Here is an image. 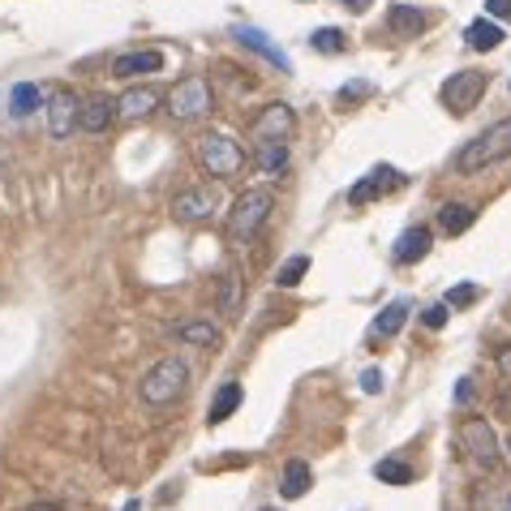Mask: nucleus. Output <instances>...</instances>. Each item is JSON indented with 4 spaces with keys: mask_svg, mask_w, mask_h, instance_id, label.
Segmentation results:
<instances>
[{
    "mask_svg": "<svg viewBox=\"0 0 511 511\" xmlns=\"http://www.w3.org/2000/svg\"><path fill=\"white\" fill-rule=\"evenodd\" d=\"M498 159H511V117L494 120L486 134H477L472 142H464L460 155H455V172H460V177H472V172L494 168Z\"/></svg>",
    "mask_w": 511,
    "mask_h": 511,
    "instance_id": "1",
    "label": "nucleus"
},
{
    "mask_svg": "<svg viewBox=\"0 0 511 511\" xmlns=\"http://www.w3.org/2000/svg\"><path fill=\"white\" fill-rule=\"evenodd\" d=\"M271 207H276L271 189H245L233 202V211H228V241L233 245H250L258 236V228L271 219Z\"/></svg>",
    "mask_w": 511,
    "mask_h": 511,
    "instance_id": "2",
    "label": "nucleus"
},
{
    "mask_svg": "<svg viewBox=\"0 0 511 511\" xmlns=\"http://www.w3.org/2000/svg\"><path fill=\"white\" fill-rule=\"evenodd\" d=\"M185 383H189V366H185L181 357H163V361H155L151 370L142 374L138 395L146 400V404L163 409V404H172V400L185 392Z\"/></svg>",
    "mask_w": 511,
    "mask_h": 511,
    "instance_id": "3",
    "label": "nucleus"
},
{
    "mask_svg": "<svg viewBox=\"0 0 511 511\" xmlns=\"http://www.w3.org/2000/svg\"><path fill=\"white\" fill-rule=\"evenodd\" d=\"M194 159H198V168H202L207 177L228 181V177L241 172L245 151H241L228 134H202V138H194Z\"/></svg>",
    "mask_w": 511,
    "mask_h": 511,
    "instance_id": "4",
    "label": "nucleus"
},
{
    "mask_svg": "<svg viewBox=\"0 0 511 511\" xmlns=\"http://www.w3.org/2000/svg\"><path fill=\"white\" fill-rule=\"evenodd\" d=\"M486 86H490V74L486 69H460L452 78L443 82V103H447V112L452 117H469L472 108H477V99L486 95Z\"/></svg>",
    "mask_w": 511,
    "mask_h": 511,
    "instance_id": "5",
    "label": "nucleus"
},
{
    "mask_svg": "<svg viewBox=\"0 0 511 511\" xmlns=\"http://www.w3.org/2000/svg\"><path fill=\"white\" fill-rule=\"evenodd\" d=\"M460 447L469 452V460L477 469H486V472L498 469V438L486 426V417H464L460 421Z\"/></svg>",
    "mask_w": 511,
    "mask_h": 511,
    "instance_id": "6",
    "label": "nucleus"
},
{
    "mask_svg": "<svg viewBox=\"0 0 511 511\" xmlns=\"http://www.w3.org/2000/svg\"><path fill=\"white\" fill-rule=\"evenodd\" d=\"M168 112L177 120H198L211 112V86L207 78H185L172 86V95H168Z\"/></svg>",
    "mask_w": 511,
    "mask_h": 511,
    "instance_id": "7",
    "label": "nucleus"
},
{
    "mask_svg": "<svg viewBox=\"0 0 511 511\" xmlns=\"http://www.w3.org/2000/svg\"><path fill=\"white\" fill-rule=\"evenodd\" d=\"M400 185H404V172L392 168V163H378V168H370V172H366V177L348 189V202H353V207H366V202L392 194V189H400Z\"/></svg>",
    "mask_w": 511,
    "mask_h": 511,
    "instance_id": "8",
    "label": "nucleus"
},
{
    "mask_svg": "<svg viewBox=\"0 0 511 511\" xmlns=\"http://www.w3.org/2000/svg\"><path fill=\"white\" fill-rule=\"evenodd\" d=\"M78 108H82L78 95L57 86V91L48 95V134H52V138H69L74 125H78Z\"/></svg>",
    "mask_w": 511,
    "mask_h": 511,
    "instance_id": "9",
    "label": "nucleus"
},
{
    "mask_svg": "<svg viewBox=\"0 0 511 511\" xmlns=\"http://www.w3.org/2000/svg\"><path fill=\"white\" fill-rule=\"evenodd\" d=\"M250 129H254L258 142H262V138L288 142V138H293V129H296V117H293V108H288V103H267V108L254 117Z\"/></svg>",
    "mask_w": 511,
    "mask_h": 511,
    "instance_id": "10",
    "label": "nucleus"
},
{
    "mask_svg": "<svg viewBox=\"0 0 511 511\" xmlns=\"http://www.w3.org/2000/svg\"><path fill=\"white\" fill-rule=\"evenodd\" d=\"M233 40L241 43V48H250V52H258L262 60H271L276 69H284V74H293V60H288V52L279 48V43H271V35H262L258 26H236Z\"/></svg>",
    "mask_w": 511,
    "mask_h": 511,
    "instance_id": "11",
    "label": "nucleus"
},
{
    "mask_svg": "<svg viewBox=\"0 0 511 511\" xmlns=\"http://www.w3.org/2000/svg\"><path fill=\"white\" fill-rule=\"evenodd\" d=\"M216 211V189L211 185H198V189H185V194L172 198V216L181 224H198V219H207Z\"/></svg>",
    "mask_w": 511,
    "mask_h": 511,
    "instance_id": "12",
    "label": "nucleus"
},
{
    "mask_svg": "<svg viewBox=\"0 0 511 511\" xmlns=\"http://www.w3.org/2000/svg\"><path fill=\"white\" fill-rule=\"evenodd\" d=\"M430 228L426 224H417V228H404V233L395 236V250H392V258L400 262V267H413V262H421V258L430 254Z\"/></svg>",
    "mask_w": 511,
    "mask_h": 511,
    "instance_id": "13",
    "label": "nucleus"
},
{
    "mask_svg": "<svg viewBox=\"0 0 511 511\" xmlns=\"http://www.w3.org/2000/svg\"><path fill=\"white\" fill-rule=\"evenodd\" d=\"M163 69V52L146 48V52H125V57L112 60V78L129 82V78H142V74H159Z\"/></svg>",
    "mask_w": 511,
    "mask_h": 511,
    "instance_id": "14",
    "label": "nucleus"
},
{
    "mask_svg": "<svg viewBox=\"0 0 511 511\" xmlns=\"http://www.w3.org/2000/svg\"><path fill=\"white\" fill-rule=\"evenodd\" d=\"M112 120H117V99H108V95L86 99V103L78 108V125L86 129V134H103Z\"/></svg>",
    "mask_w": 511,
    "mask_h": 511,
    "instance_id": "15",
    "label": "nucleus"
},
{
    "mask_svg": "<svg viewBox=\"0 0 511 511\" xmlns=\"http://www.w3.org/2000/svg\"><path fill=\"white\" fill-rule=\"evenodd\" d=\"M159 103V91L155 86H134V91H125V95L117 99V117L120 120H142L151 117Z\"/></svg>",
    "mask_w": 511,
    "mask_h": 511,
    "instance_id": "16",
    "label": "nucleus"
},
{
    "mask_svg": "<svg viewBox=\"0 0 511 511\" xmlns=\"http://www.w3.org/2000/svg\"><path fill=\"white\" fill-rule=\"evenodd\" d=\"M254 163L262 177H279L288 168V142H276V138H262L254 146Z\"/></svg>",
    "mask_w": 511,
    "mask_h": 511,
    "instance_id": "17",
    "label": "nucleus"
},
{
    "mask_svg": "<svg viewBox=\"0 0 511 511\" xmlns=\"http://www.w3.org/2000/svg\"><path fill=\"white\" fill-rule=\"evenodd\" d=\"M387 22H392V35H400V40H417V35L430 26V22H426V13H421L417 4H392Z\"/></svg>",
    "mask_w": 511,
    "mask_h": 511,
    "instance_id": "18",
    "label": "nucleus"
},
{
    "mask_svg": "<svg viewBox=\"0 0 511 511\" xmlns=\"http://www.w3.org/2000/svg\"><path fill=\"white\" fill-rule=\"evenodd\" d=\"M477 224V211H472L469 202H443L438 207V228L447 236H464Z\"/></svg>",
    "mask_w": 511,
    "mask_h": 511,
    "instance_id": "19",
    "label": "nucleus"
},
{
    "mask_svg": "<svg viewBox=\"0 0 511 511\" xmlns=\"http://www.w3.org/2000/svg\"><path fill=\"white\" fill-rule=\"evenodd\" d=\"M464 40H469L472 52H490V48H498L507 35H503V26H498L494 18H477L469 31H464Z\"/></svg>",
    "mask_w": 511,
    "mask_h": 511,
    "instance_id": "20",
    "label": "nucleus"
},
{
    "mask_svg": "<svg viewBox=\"0 0 511 511\" xmlns=\"http://www.w3.org/2000/svg\"><path fill=\"white\" fill-rule=\"evenodd\" d=\"M310 486H314V472H310V464H305V460H288V464H284V477H279V490H284V498H301Z\"/></svg>",
    "mask_w": 511,
    "mask_h": 511,
    "instance_id": "21",
    "label": "nucleus"
},
{
    "mask_svg": "<svg viewBox=\"0 0 511 511\" xmlns=\"http://www.w3.org/2000/svg\"><path fill=\"white\" fill-rule=\"evenodd\" d=\"M177 339L181 344H198V348H216L219 327L216 322H207V318H189V322H181L177 327Z\"/></svg>",
    "mask_w": 511,
    "mask_h": 511,
    "instance_id": "22",
    "label": "nucleus"
},
{
    "mask_svg": "<svg viewBox=\"0 0 511 511\" xmlns=\"http://www.w3.org/2000/svg\"><path fill=\"white\" fill-rule=\"evenodd\" d=\"M404 322H409V301H392V305H383V314L374 318V335L392 339V335L404 331Z\"/></svg>",
    "mask_w": 511,
    "mask_h": 511,
    "instance_id": "23",
    "label": "nucleus"
},
{
    "mask_svg": "<svg viewBox=\"0 0 511 511\" xmlns=\"http://www.w3.org/2000/svg\"><path fill=\"white\" fill-rule=\"evenodd\" d=\"M241 400H245V395H241V383H224V387L216 392V400H211V413H207V421H211V426L228 421V417L241 409Z\"/></svg>",
    "mask_w": 511,
    "mask_h": 511,
    "instance_id": "24",
    "label": "nucleus"
},
{
    "mask_svg": "<svg viewBox=\"0 0 511 511\" xmlns=\"http://www.w3.org/2000/svg\"><path fill=\"white\" fill-rule=\"evenodd\" d=\"M40 103H43V86H35V82H18L13 95H9V112L22 120V117H31Z\"/></svg>",
    "mask_w": 511,
    "mask_h": 511,
    "instance_id": "25",
    "label": "nucleus"
},
{
    "mask_svg": "<svg viewBox=\"0 0 511 511\" xmlns=\"http://www.w3.org/2000/svg\"><path fill=\"white\" fill-rule=\"evenodd\" d=\"M236 310H241V279L236 271H224L219 276V314L236 318Z\"/></svg>",
    "mask_w": 511,
    "mask_h": 511,
    "instance_id": "26",
    "label": "nucleus"
},
{
    "mask_svg": "<svg viewBox=\"0 0 511 511\" xmlns=\"http://www.w3.org/2000/svg\"><path fill=\"white\" fill-rule=\"evenodd\" d=\"M374 477H378L383 486H409V481H413V469H409L404 460H378V464H374Z\"/></svg>",
    "mask_w": 511,
    "mask_h": 511,
    "instance_id": "27",
    "label": "nucleus"
},
{
    "mask_svg": "<svg viewBox=\"0 0 511 511\" xmlns=\"http://www.w3.org/2000/svg\"><path fill=\"white\" fill-rule=\"evenodd\" d=\"M305 271H310V258H305V254H293V258H288V262H284V267L276 271V284H279V288H296V284L305 279Z\"/></svg>",
    "mask_w": 511,
    "mask_h": 511,
    "instance_id": "28",
    "label": "nucleus"
},
{
    "mask_svg": "<svg viewBox=\"0 0 511 511\" xmlns=\"http://www.w3.org/2000/svg\"><path fill=\"white\" fill-rule=\"evenodd\" d=\"M310 48H314V52H327V57H339V52H344V35H339L335 26H322V31L310 35Z\"/></svg>",
    "mask_w": 511,
    "mask_h": 511,
    "instance_id": "29",
    "label": "nucleus"
},
{
    "mask_svg": "<svg viewBox=\"0 0 511 511\" xmlns=\"http://www.w3.org/2000/svg\"><path fill=\"white\" fill-rule=\"evenodd\" d=\"M477 296H481V288H477V284H455V288H447L443 305H447V310H469Z\"/></svg>",
    "mask_w": 511,
    "mask_h": 511,
    "instance_id": "30",
    "label": "nucleus"
},
{
    "mask_svg": "<svg viewBox=\"0 0 511 511\" xmlns=\"http://www.w3.org/2000/svg\"><path fill=\"white\" fill-rule=\"evenodd\" d=\"M447 314H452V310L438 301V305H430V310H421V322H426L430 331H443V327H447Z\"/></svg>",
    "mask_w": 511,
    "mask_h": 511,
    "instance_id": "31",
    "label": "nucleus"
},
{
    "mask_svg": "<svg viewBox=\"0 0 511 511\" xmlns=\"http://www.w3.org/2000/svg\"><path fill=\"white\" fill-rule=\"evenodd\" d=\"M370 95V82H353V86H339V103H357V99Z\"/></svg>",
    "mask_w": 511,
    "mask_h": 511,
    "instance_id": "32",
    "label": "nucleus"
},
{
    "mask_svg": "<svg viewBox=\"0 0 511 511\" xmlns=\"http://www.w3.org/2000/svg\"><path fill=\"white\" fill-rule=\"evenodd\" d=\"M361 392H366V395L383 392V370H366V374H361Z\"/></svg>",
    "mask_w": 511,
    "mask_h": 511,
    "instance_id": "33",
    "label": "nucleus"
},
{
    "mask_svg": "<svg viewBox=\"0 0 511 511\" xmlns=\"http://www.w3.org/2000/svg\"><path fill=\"white\" fill-rule=\"evenodd\" d=\"M486 18H511V0H486Z\"/></svg>",
    "mask_w": 511,
    "mask_h": 511,
    "instance_id": "34",
    "label": "nucleus"
},
{
    "mask_svg": "<svg viewBox=\"0 0 511 511\" xmlns=\"http://www.w3.org/2000/svg\"><path fill=\"white\" fill-rule=\"evenodd\" d=\"M494 361H498V374L511 383V344H507V348H498V357H494Z\"/></svg>",
    "mask_w": 511,
    "mask_h": 511,
    "instance_id": "35",
    "label": "nucleus"
},
{
    "mask_svg": "<svg viewBox=\"0 0 511 511\" xmlns=\"http://www.w3.org/2000/svg\"><path fill=\"white\" fill-rule=\"evenodd\" d=\"M469 400H472V387H469V378H464V383L455 387V404H469Z\"/></svg>",
    "mask_w": 511,
    "mask_h": 511,
    "instance_id": "36",
    "label": "nucleus"
},
{
    "mask_svg": "<svg viewBox=\"0 0 511 511\" xmlns=\"http://www.w3.org/2000/svg\"><path fill=\"white\" fill-rule=\"evenodd\" d=\"M344 4H348V9H353V13H366V9H370L374 0H344Z\"/></svg>",
    "mask_w": 511,
    "mask_h": 511,
    "instance_id": "37",
    "label": "nucleus"
},
{
    "mask_svg": "<svg viewBox=\"0 0 511 511\" xmlns=\"http://www.w3.org/2000/svg\"><path fill=\"white\" fill-rule=\"evenodd\" d=\"M26 511H60V507H57V503H31Z\"/></svg>",
    "mask_w": 511,
    "mask_h": 511,
    "instance_id": "38",
    "label": "nucleus"
},
{
    "mask_svg": "<svg viewBox=\"0 0 511 511\" xmlns=\"http://www.w3.org/2000/svg\"><path fill=\"white\" fill-rule=\"evenodd\" d=\"M503 413L511 417V383H507V392H503Z\"/></svg>",
    "mask_w": 511,
    "mask_h": 511,
    "instance_id": "39",
    "label": "nucleus"
},
{
    "mask_svg": "<svg viewBox=\"0 0 511 511\" xmlns=\"http://www.w3.org/2000/svg\"><path fill=\"white\" fill-rule=\"evenodd\" d=\"M120 511H142V503H138V498H129V503H125Z\"/></svg>",
    "mask_w": 511,
    "mask_h": 511,
    "instance_id": "40",
    "label": "nucleus"
},
{
    "mask_svg": "<svg viewBox=\"0 0 511 511\" xmlns=\"http://www.w3.org/2000/svg\"><path fill=\"white\" fill-rule=\"evenodd\" d=\"M503 511H511V503H507V507H503Z\"/></svg>",
    "mask_w": 511,
    "mask_h": 511,
    "instance_id": "41",
    "label": "nucleus"
},
{
    "mask_svg": "<svg viewBox=\"0 0 511 511\" xmlns=\"http://www.w3.org/2000/svg\"><path fill=\"white\" fill-rule=\"evenodd\" d=\"M507 455H511V443H507Z\"/></svg>",
    "mask_w": 511,
    "mask_h": 511,
    "instance_id": "42",
    "label": "nucleus"
},
{
    "mask_svg": "<svg viewBox=\"0 0 511 511\" xmlns=\"http://www.w3.org/2000/svg\"><path fill=\"white\" fill-rule=\"evenodd\" d=\"M267 511H276V507H267Z\"/></svg>",
    "mask_w": 511,
    "mask_h": 511,
    "instance_id": "43",
    "label": "nucleus"
}]
</instances>
